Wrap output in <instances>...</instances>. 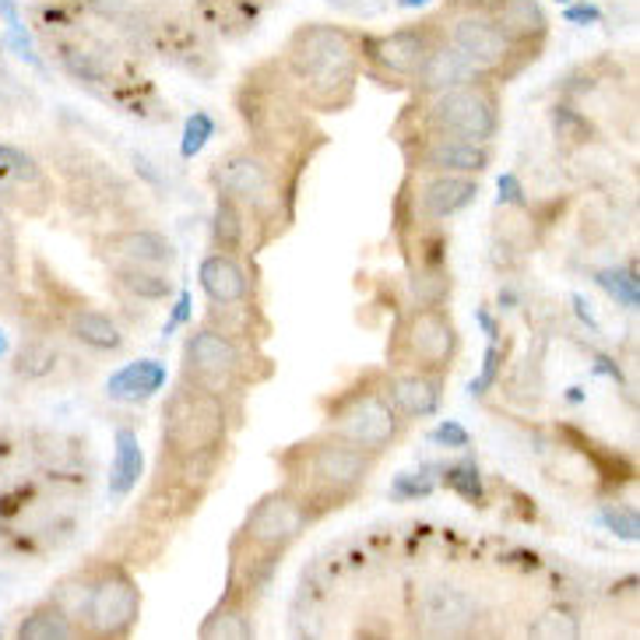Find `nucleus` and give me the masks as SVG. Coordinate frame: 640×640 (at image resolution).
Masks as SVG:
<instances>
[{"label":"nucleus","mask_w":640,"mask_h":640,"mask_svg":"<svg viewBox=\"0 0 640 640\" xmlns=\"http://www.w3.org/2000/svg\"><path fill=\"white\" fill-rule=\"evenodd\" d=\"M479 197V176H461V173H433L423 191H419V212L430 222H444V218L458 215Z\"/></svg>","instance_id":"18"},{"label":"nucleus","mask_w":640,"mask_h":640,"mask_svg":"<svg viewBox=\"0 0 640 640\" xmlns=\"http://www.w3.org/2000/svg\"><path fill=\"white\" fill-rule=\"evenodd\" d=\"M447 482L458 490L461 496H482V485H479V471H476V465H454L450 468V476H447Z\"/></svg>","instance_id":"36"},{"label":"nucleus","mask_w":640,"mask_h":640,"mask_svg":"<svg viewBox=\"0 0 640 640\" xmlns=\"http://www.w3.org/2000/svg\"><path fill=\"white\" fill-rule=\"evenodd\" d=\"M560 4H567V0H560Z\"/></svg>","instance_id":"43"},{"label":"nucleus","mask_w":640,"mask_h":640,"mask_svg":"<svg viewBox=\"0 0 640 640\" xmlns=\"http://www.w3.org/2000/svg\"><path fill=\"white\" fill-rule=\"evenodd\" d=\"M0 352H4V339H0Z\"/></svg>","instance_id":"42"},{"label":"nucleus","mask_w":640,"mask_h":640,"mask_svg":"<svg viewBox=\"0 0 640 640\" xmlns=\"http://www.w3.org/2000/svg\"><path fill=\"white\" fill-rule=\"evenodd\" d=\"M419 165L430 173L479 176L490 165V151H485V145L450 138V134H430V141L419 148Z\"/></svg>","instance_id":"17"},{"label":"nucleus","mask_w":640,"mask_h":640,"mask_svg":"<svg viewBox=\"0 0 640 640\" xmlns=\"http://www.w3.org/2000/svg\"><path fill=\"white\" fill-rule=\"evenodd\" d=\"M141 468H145V458H141L138 436H134V430L121 426V430H116V454H113V471H110V493H113V500H124L134 485H138Z\"/></svg>","instance_id":"25"},{"label":"nucleus","mask_w":640,"mask_h":640,"mask_svg":"<svg viewBox=\"0 0 640 640\" xmlns=\"http://www.w3.org/2000/svg\"><path fill=\"white\" fill-rule=\"evenodd\" d=\"M60 60H64V71L78 81L103 85V81L110 78V64L99 54H92L89 46H60Z\"/></svg>","instance_id":"30"},{"label":"nucleus","mask_w":640,"mask_h":640,"mask_svg":"<svg viewBox=\"0 0 640 640\" xmlns=\"http://www.w3.org/2000/svg\"><path fill=\"white\" fill-rule=\"evenodd\" d=\"M113 254L121 258V264H145V267H170L176 250L170 243V236L148 226H130L110 236Z\"/></svg>","instance_id":"19"},{"label":"nucleus","mask_w":640,"mask_h":640,"mask_svg":"<svg viewBox=\"0 0 640 640\" xmlns=\"http://www.w3.org/2000/svg\"><path fill=\"white\" fill-rule=\"evenodd\" d=\"M567 19L574 22V25H587V22H598V8H570L567 11Z\"/></svg>","instance_id":"39"},{"label":"nucleus","mask_w":640,"mask_h":640,"mask_svg":"<svg viewBox=\"0 0 640 640\" xmlns=\"http://www.w3.org/2000/svg\"><path fill=\"white\" fill-rule=\"evenodd\" d=\"M78 633V622L67 616L60 605H39V609H32L22 622H19V637L25 640H43V637H54V640H64V637H75Z\"/></svg>","instance_id":"27"},{"label":"nucleus","mask_w":640,"mask_h":640,"mask_svg":"<svg viewBox=\"0 0 640 640\" xmlns=\"http://www.w3.org/2000/svg\"><path fill=\"white\" fill-rule=\"evenodd\" d=\"M243 208H236L232 201L218 197L215 205V218H212V240L218 250H229V254H236L243 243Z\"/></svg>","instance_id":"28"},{"label":"nucleus","mask_w":640,"mask_h":640,"mask_svg":"<svg viewBox=\"0 0 640 640\" xmlns=\"http://www.w3.org/2000/svg\"><path fill=\"white\" fill-rule=\"evenodd\" d=\"M532 637H560L570 640L581 633V619L570 613V609H542L535 616V622L528 627Z\"/></svg>","instance_id":"31"},{"label":"nucleus","mask_w":640,"mask_h":640,"mask_svg":"<svg viewBox=\"0 0 640 640\" xmlns=\"http://www.w3.org/2000/svg\"><path fill=\"white\" fill-rule=\"evenodd\" d=\"M426 121L433 134H450V138H465L476 145H490L500 130V103L482 78L465 81L444 92L430 95Z\"/></svg>","instance_id":"5"},{"label":"nucleus","mask_w":640,"mask_h":640,"mask_svg":"<svg viewBox=\"0 0 640 640\" xmlns=\"http://www.w3.org/2000/svg\"><path fill=\"white\" fill-rule=\"evenodd\" d=\"M490 19L507 32L517 46H538L549 32V19L538 0H493Z\"/></svg>","instance_id":"20"},{"label":"nucleus","mask_w":640,"mask_h":640,"mask_svg":"<svg viewBox=\"0 0 640 640\" xmlns=\"http://www.w3.org/2000/svg\"><path fill=\"white\" fill-rule=\"evenodd\" d=\"M0 19H4V25L11 28V36H14V54H22L28 64H36V54H32V39H28L25 22H22L19 4H14V0H0Z\"/></svg>","instance_id":"35"},{"label":"nucleus","mask_w":640,"mask_h":640,"mask_svg":"<svg viewBox=\"0 0 640 640\" xmlns=\"http://www.w3.org/2000/svg\"><path fill=\"white\" fill-rule=\"evenodd\" d=\"M243 363H247L243 345L222 328H197L187 345H183V380L208 387V391L222 398L240 380Z\"/></svg>","instance_id":"9"},{"label":"nucleus","mask_w":640,"mask_h":640,"mask_svg":"<svg viewBox=\"0 0 640 640\" xmlns=\"http://www.w3.org/2000/svg\"><path fill=\"white\" fill-rule=\"evenodd\" d=\"M444 28H436L430 22H419V25H405V28H395L380 36L374 46H369V57L380 67V71L395 75L401 81H415L423 64L430 60L433 46L441 43Z\"/></svg>","instance_id":"14"},{"label":"nucleus","mask_w":640,"mask_h":640,"mask_svg":"<svg viewBox=\"0 0 640 640\" xmlns=\"http://www.w3.org/2000/svg\"><path fill=\"white\" fill-rule=\"evenodd\" d=\"M201 637H254V622L243 609H218L201 622Z\"/></svg>","instance_id":"32"},{"label":"nucleus","mask_w":640,"mask_h":640,"mask_svg":"<svg viewBox=\"0 0 640 640\" xmlns=\"http://www.w3.org/2000/svg\"><path fill=\"white\" fill-rule=\"evenodd\" d=\"M401 4H423V0H401Z\"/></svg>","instance_id":"41"},{"label":"nucleus","mask_w":640,"mask_h":640,"mask_svg":"<svg viewBox=\"0 0 640 640\" xmlns=\"http://www.w3.org/2000/svg\"><path fill=\"white\" fill-rule=\"evenodd\" d=\"M201 289L212 299V307L222 310H240L250 302V272L247 264L229 254V250H215L205 261H201Z\"/></svg>","instance_id":"16"},{"label":"nucleus","mask_w":640,"mask_h":640,"mask_svg":"<svg viewBox=\"0 0 640 640\" xmlns=\"http://www.w3.org/2000/svg\"><path fill=\"white\" fill-rule=\"evenodd\" d=\"M299 103L302 99L289 95L285 99L282 92H258V95H247V103L240 99V113H247L250 127H254V138L264 145V156L272 159V151H285L299 145L302 138V121H299Z\"/></svg>","instance_id":"12"},{"label":"nucleus","mask_w":640,"mask_h":640,"mask_svg":"<svg viewBox=\"0 0 640 640\" xmlns=\"http://www.w3.org/2000/svg\"><path fill=\"white\" fill-rule=\"evenodd\" d=\"M215 134V121L208 113H191L187 116V127H183V141H180V156L183 159H194L205 151V145L212 141Z\"/></svg>","instance_id":"33"},{"label":"nucleus","mask_w":640,"mask_h":640,"mask_svg":"<svg viewBox=\"0 0 640 640\" xmlns=\"http://www.w3.org/2000/svg\"><path fill=\"white\" fill-rule=\"evenodd\" d=\"M67 331H71V339H78L81 345L89 348H99V352H113L124 345V331L121 324L103 313V310H92V307H78L67 317Z\"/></svg>","instance_id":"22"},{"label":"nucleus","mask_w":640,"mask_h":640,"mask_svg":"<svg viewBox=\"0 0 640 640\" xmlns=\"http://www.w3.org/2000/svg\"><path fill=\"white\" fill-rule=\"evenodd\" d=\"M328 433L356 444L369 454L387 450L401 433V415L380 384H356L331 401Z\"/></svg>","instance_id":"4"},{"label":"nucleus","mask_w":640,"mask_h":640,"mask_svg":"<svg viewBox=\"0 0 640 640\" xmlns=\"http://www.w3.org/2000/svg\"><path fill=\"white\" fill-rule=\"evenodd\" d=\"M433 436H436V444H444V447H465L468 444V430L461 423H441Z\"/></svg>","instance_id":"38"},{"label":"nucleus","mask_w":640,"mask_h":640,"mask_svg":"<svg viewBox=\"0 0 640 640\" xmlns=\"http://www.w3.org/2000/svg\"><path fill=\"white\" fill-rule=\"evenodd\" d=\"M605 517V525H609L616 535H622V538H627V542H633V538L640 535V528H637V514H630V511H605L602 514Z\"/></svg>","instance_id":"37"},{"label":"nucleus","mask_w":640,"mask_h":640,"mask_svg":"<svg viewBox=\"0 0 640 640\" xmlns=\"http://www.w3.org/2000/svg\"><path fill=\"white\" fill-rule=\"evenodd\" d=\"M285 71L302 103L317 110L345 106L359 81V46L342 25H302L289 49Z\"/></svg>","instance_id":"1"},{"label":"nucleus","mask_w":640,"mask_h":640,"mask_svg":"<svg viewBox=\"0 0 640 640\" xmlns=\"http://www.w3.org/2000/svg\"><path fill=\"white\" fill-rule=\"evenodd\" d=\"M398 348L405 356V366H423L433 369V374H444L458 356V328H454L447 310L419 307L401 320Z\"/></svg>","instance_id":"10"},{"label":"nucleus","mask_w":640,"mask_h":640,"mask_svg":"<svg viewBox=\"0 0 640 640\" xmlns=\"http://www.w3.org/2000/svg\"><path fill=\"white\" fill-rule=\"evenodd\" d=\"M479 627V605L465 587L433 581L419 598V630L426 637H468Z\"/></svg>","instance_id":"13"},{"label":"nucleus","mask_w":640,"mask_h":640,"mask_svg":"<svg viewBox=\"0 0 640 640\" xmlns=\"http://www.w3.org/2000/svg\"><path fill=\"white\" fill-rule=\"evenodd\" d=\"M598 285L605 293H609L613 299H619L622 307H637L640 299V285L637 278L627 272V267H613V272H598Z\"/></svg>","instance_id":"34"},{"label":"nucleus","mask_w":640,"mask_h":640,"mask_svg":"<svg viewBox=\"0 0 640 640\" xmlns=\"http://www.w3.org/2000/svg\"><path fill=\"white\" fill-rule=\"evenodd\" d=\"M183 317H191V296H180V299H176V310H173V317H170V328H165V331H173Z\"/></svg>","instance_id":"40"},{"label":"nucleus","mask_w":640,"mask_h":640,"mask_svg":"<svg viewBox=\"0 0 640 640\" xmlns=\"http://www.w3.org/2000/svg\"><path fill=\"white\" fill-rule=\"evenodd\" d=\"M384 387H387V398L395 401L398 415L430 419L441 409L444 374H433V369H423V366H401L384 380Z\"/></svg>","instance_id":"15"},{"label":"nucleus","mask_w":640,"mask_h":640,"mask_svg":"<svg viewBox=\"0 0 640 640\" xmlns=\"http://www.w3.org/2000/svg\"><path fill=\"white\" fill-rule=\"evenodd\" d=\"M282 465L293 490L302 493L317 507V500L356 496L377 465V454L348 444L334 433H324L289 447L282 454Z\"/></svg>","instance_id":"2"},{"label":"nucleus","mask_w":640,"mask_h":640,"mask_svg":"<svg viewBox=\"0 0 640 640\" xmlns=\"http://www.w3.org/2000/svg\"><path fill=\"white\" fill-rule=\"evenodd\" d=\"M54 366H57V348L46 339H28L14 352V374H22L25 380H43L46 374H54Z\"/></svg>","instance_id":"29"},{"label":"nucleus","mask_w":640,"mask_h":640,"mask_svg":"<svg viewBox=\"0 0 640 640\" xmlns=\"http://www.w3.org/2000/svg\"><path fill=\"white\" fill-rule=\"evenodd\" d=\"M313 517H317L313 503L302 493H296L293 485H285V490L267 493L250 507L240 538H243V546L258 549L264 556H278L307 532Z\"/></svg>","instance_id":"7"},{"label":"nucleus","mask_w":640,"mask_h":640,"mask_svg":"<svg viewBox=\"0 0 640 640\" xmlns=\"http://www.w3.org/2000/svg\"><path fill=\"white\" fill-rule=\"evenodd\" d=\"M0 170L8 173L11 187H19L22 197L19 205L25 208V194H36L39 201H49V180L43 173V165L28 156L22 148H11V145H0Z\"/></svg>","instance_id":"24"},{"label":"nucleus","mask_w":640,"mask_h":640,"mask_svg":"<svg viewBox=\"0 0 640 640\" xmlns=\"http://www.w3.org/2000/svg\"><path fill=\"white\" fill-rule=\"evenodd\" d=\"M162 380H165L162 363L134 359L130 366L116 369V374L110 377V384H106V391H110V398H116V401H145V398H151V395L159 391Z\"/></svg>","instance_id":"23"},{"label":"nucleus","mask_w":640,"mask_h":640,"mask_svg":"<svg viewBox=\"0 0 640 640\" xmlns=\"http://www.w3.org/2000/svg\"><path fill=\"white\" fill-rule=\"evenodd\" d=\"M444 39L476 67L479 75L507 71L517 57V43L503 32L490 14H458L444 32Z\"/></svg>","instance_id":"11"},{"label":"nucleus","mask_w":640,"mask_h":640,"mask_svg":"<svg viewBox=\"0 0 640 640\" xmlns=\"http://www.w3.org/2000/svg\"><path fill=\"white\" fill-rule=\"evenodd\" d=\"M212 187L218 197L232 201L243 212H264L278 194V180L264 151L254 148H232L212 165Z\"/></svg>","instance_id":"8"},{"label":"nucleus","mask_w":640,"mask_h":640,"mask_svg":"<svg viewBox=\"0 0 640 640\" xmlns=\"http://www.w3.org/2000/svg\"><path fill=\"white\" fill-rule=\"evenodd\" d=\"M229 433L226 398L183 380L162 409V450L176 465H201L218 454Z\"/></svg>","instance_id":"3"},{"label":"nucleus","mask_w":640,"mask_h":640,"mask_svg":"<svg viewBox=\"0 0 640 640\" xmlns=\"http://www.w3.org/2000/svg\"><path fill=\"white\" fill-rule=\"evenodd\" d=\"M116 282L124 285V289L134 296V299H165L173 293V282L165 278L162 267H145V264H116Z\"/></svg>","instance_id":"26"},{"label":"nucleus","mask_w":640,"mask_h":640,"mask_svg":"<svg viewBox=\"0 0 640 640\" xmlns=\"http://www.w3.org/2000/svg\"><path fill=\"white\" fill-rule=\"evenodd\" d=\"M141 613V592L124 567H103L85 581V595L78 605V630L95 637H124L134 630Z\"/></svg>","instance_id":"6"},{"label":"nucleus","mask_w":640,"mask_h":640,"mask_svg":"<svg viewBox=\"0 0 640 640\" xmlns=\"http://www.w3.org/2000/svg\"><path fill=\"white\" fill-rule=\"evenodd\" d=\"M476 78H482L476 67H471L458 49H454L444 36H441V43L433 46V54H430V60L423 64V71H419V78H415V85H419V92H426V95H433V92H444V89H454V85H465V81H476Z\"/></svg>","instance_id":"21"}]
</instances>
